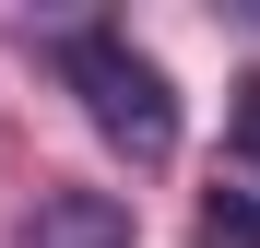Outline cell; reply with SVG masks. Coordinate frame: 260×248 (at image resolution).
Returning a JSON list of instances; mask_svg holds the SVG:
<instances>
[{
	"label": "cell",
	"instance_id": "6da1fadb",
	"mask_svg": "<svg viewBox=\"0 0 260 248\" xmlns=\"http://www.w3.org/2000/svg\"><path fill=\"white\" fill-rule=\"evenodd\" d=\"M48 59H59V83L83 95V118H95L130 165H166V154H178V83L130 48L118 24H71V36H48Z\"/></svg>",
	"mask_w": 260,
	"mask_h": 248
},
{
	"label": "cell",
	"instance_id": "277c9868",
	"mask_svg": "<svg viewBox=\"0 0 260 248\" xmlns=\"http://www.w3.org/2000/svg\"><path fill=\"white\" fill-rule=\"evenodd\" d=\"M237 142L260 154V83H237Z\"/></svg>",
	"mask_w": 260,
	"mask_h": 248
},
{
	"label": "cell",
	"instance_id": "3957f363",
	"mask_svg": "<svg viewBox=\"0 0 260 248\" xmlns=\"http://www.w3.org/2000/svg\"><path fill=\"white\" fill-rule=\"evenodd\" d=\"M189 248H260V189H237V178H225V201L189 225Z\"/></svg>",
	"mask_w": 260,
	"mask_h": 248
},
{
	"label": "cell",
	"instance_id": "7a4b0ae2",
	"mask_svg": "<svg viewBox=\"0 0 260 248\" xmlns=\"http://www.w3.org/2000/svg\"><path fill=\"white\" fill-rule=\"evenodd\" d=\"M12 248H130V201L118 189H48Z\"/></svg>",
	"mask_w": 260,
	"mask_h": 248
}]
</instances>
